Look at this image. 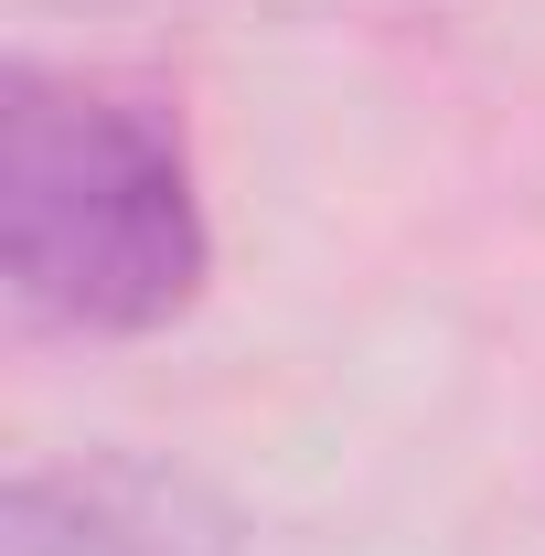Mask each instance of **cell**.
<instances>
[{"label": "cell", "instance_id": "obj_1", "mask_svg": "<svg viewBox=\"0 0 545 556\" xmlns=\"http://www.w3.org/2000/svg\"><path fill=\"white\" fill-rule=\"evenodd\" d=\"M204 193L182 129L65 75H11L0 108V278L54 332H161L204 289Z\"/></svg>", "mask_w": 545, "mask_h": 556}, {"label": "cell", "instance_id": "obj_2", "mask_svg": "<svg viewBox=\"0 0 545 556\" xmlns=\"http://www.w3.org/2000/svg\"><path fill=\"white\" fill-rule=\"evenodd\" d=\"M0 556H236V514L172 460L86 450V460H33L11 482Z\"/></svg>", "mask_w": 545, "mask_h": 556}]
</instances>
